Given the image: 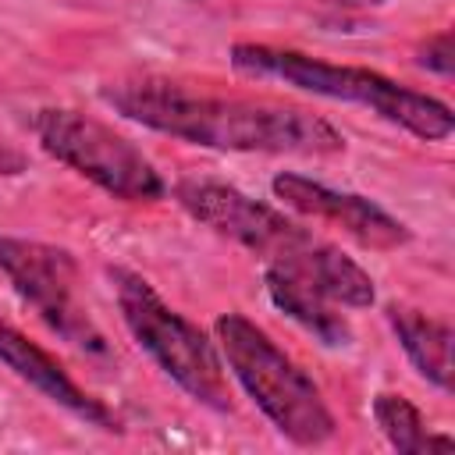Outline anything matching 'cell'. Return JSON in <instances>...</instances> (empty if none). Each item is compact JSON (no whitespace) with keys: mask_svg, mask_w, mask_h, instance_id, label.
<instances>
[{"mask_svg":"<svg viewBox=\"0 0 455 455\" xmlns=\"http://www.w3.org/2000/svg\"><path fill=\"white\" fill-rule=\"evenodd\" d=\"M32 132L39 146L96 188L110 192L124 203H156L167 192V181L153 167V160L124 135L107 128L103 121L71 110V107H43L32 114Z\"/></svg>","mask_w":455,"mask_h":455,"instance_id":"5","label":"cell"},{"mask_svg":"<svg viewBox=\"0 0 455 455\" xmlns=\"http://www.w3.org/2000/svg\"><path fill=\"white\" fill-rule=\"evenodd\" d=\"M384 313L416 373L437 391H451V323L402 302H387Z\"/></svg>","mask_w":455,"mask_h":455,"instance_id":"11","label":"cell"},{"mask_svg":"<svg viewBox=\"0 0 455 455\" xmlns=\"http://www.w3.org/2000/svg\"><path fill=\"white\" fill-rule=\"evenodd\" d=\"M270 188L288 210L313 217V220H323V224H334L366 249L391 252L412 238V231L398 217H391L384 206H377L373 199L355 196V192H338V188L313 181L306 174L281 171V174H274Z\"/></svg>","mask_w":455,"mask_h":455,"instance_id":"8","label":"cell"},{"mask_svg":"<svg viewBox=\"0 0 455 455\" xmlns=\"http://www.w3.org/2000/svg\"><path fill=\"white\" fill-rule=\"evenodd\" d=\"M373 419L380 427V434L387 437V444L398 455H423V451H451L455 441L448 434H430L419 409L395 391H380L373 398Z\"/></svg>","mask_w":455,"mask_h":455,"instance_id":"13","label":"cell"},{"mask_svg":"<svg viewBox=\"0 0 455 455\" xmlns=\"http://www.w3.org/2000/svg\"><path fill=\"white\" fill-rule=\"evenodd\" d=\"M231 68L256 82H281V85H291V89H302L323 100L366 107L377 117L405 128L409 135L423 142H444L455 132V114L444 100L398 85L395 78L370 71V68L331 64L302 50H281L267 43H235Z\"/></svg>","mask_w":455,"mask_h":455,"instance_id":"2","label":"cell"},{"mask_svg":"<svg viewBox=\"0 0 455 455\" xmlns=\"http://www.w3.org/2000/svg\"><path fill=\"white\" fill-rule=\"evenodd\" d=\"M0 270L7 274L14 291L43 316V323L57 331L68 345L92 359L110 355L107 334L96 327L85 302L78 299V263L68 249L36 238L0 235Z\"/></svg>","mask_w":455,"mask_h":455,"instance_id":"6","label":"cell"},{"mask_svg":"<svg viewBox=\"0 0 455 455\" xmlns=\"http://www.w3.org/2000/svg\"><path fill=\"white\" fill-rule=\"evenodd\" d=\"M416 64L441 75V78H451L455 71V43H451V28L437 32V36H427L419 46H416Z\"/></svg>","mask_w":455,"mask_h":455,"instance_id":"14","label":"cell"},{"mask_svg":"<svg viewBox=\"0 0 455 455\" xmlns=\"http://www.w3.org/2000/svg\"><path fill=\"white\" fill-rule=\"evenodd\" d=\"M117 309L124 327L132 331L135 345L199 405L213 412H231V391L224 377V359L217 341L206 338L192 320H185L178 309H171L156 288L132 274L114 267L110 270Z\"/></svg>","mask_w":455,"mask_h":455,"instance_id":"4","label":"cell"},{"mask_svg":"<svg viewBox=\"0 0 455 455\" xmlns=\"http://www.w3.org/2000/svg\"><path fill=\"white\" fill-rule=\"evenodd\" d=\"M320 4H334V7H380L384 0H320Z\"/></svg>","mask_w":455,"mask_h":455,"instance_id":"15","label":"cell"},{"mask_svg":"<svg viewBox=\"0 0 455 455\" xmlns=\"http://www.w3.org/2000/svg\"><path fill=\"white\" fill-rule=\"evenodd\" d=\"M107 107L121 117L220 153H288V156H327L345 149V135L313 110L206 92L164 75H128L100 85Z\"/></svg>","mask_w":455,"mask_h":455,"instance_id":"1","label":"cell"},{"mask_svg":"<svg viewBox=\"0 0 455 455\" xmlns=\"http://www.w3.org/2000/svg\"><path fill=\"white\" fill-rule=\"evenodd\" d=\"M0 363L14 373V377H21L28 387H36L46 402H53V405H60L64 412H71L75 419H82L85 427H100V430H121V423H117V416L100 402V398H92L85 387H78L75 380H71V373L46 352V348H39L36 341H28L18 327H11L7 320H0Z\"/></svg>","mask_w":455,"mask_h":455,"instance_id":"9","label":"cell"},{"mask_svg":"<svg viewBox=\"0 0 455 455\" xmlns=\"http://www.w3.org/2000/svg\"><path fill=\"white\" fill-rule=\"evenodd\" d=\"M263 284H267L270 302H274L284 316H291L299 327H306L320 345H327V348H345V345H352V327H348V320L334 309L331 299H323L320 291L306 288L302 281H295L291 274H284V270H277V267H270V263L263 267Z\"/></svg>","mask_w":455,"mask_h":455,"instance_id":"12","label":"cell"},{"mask_svg":"<svg viewBox=\"0 0 455 455\" xmlns=\"http://www.w3.org/2000/svg\"><path fill=\"white\" fill-rule=\"evenodd\" d=\"M270 267L291 274L295 281H302L306 288L320 291L323 299H331L334 306H348V309H366L377 299L373 277L352 259L345 256L338 245L316 238L313 231H302L277 259H270Z\"/></svg>","mask_w":455,"mask_h":455,"instance_id":"10","label":"cell"},{"mask_svg":"<svg viewBox=\"0 0 455 455\" xmlns=\"http://www.w3.org/2000/svg\"><path fill=\"white\" fill-rule=\"evenodd\" d=\"M213 334L220 359L281 437L302 448H316L334 437L338 423L323 391L263 327H256L245 313L228 309L213 320Z\"/></svg>","mask_w":455,"mask_h":455,"instance_id":"3","label":"cell"},{"mask_svg":"<svg viewBox=\"0 0 455 455\" xmlns=\"http://www.w3.org/2000/svg\"><path fill=\"white\" fill-rule=\"evenodd\" d=\"M174 199L188 217H196L210 231L231 238L235 245L263 256L267 263L277 259L306 231L281 210L245 196L235 185L213 181V178H181L174 185Z\"/></svg>","mask_w":455,"mask_h":455,"instance_id":"7","label":"cell"}]
</instances>
